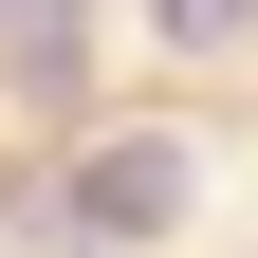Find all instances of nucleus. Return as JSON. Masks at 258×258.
I'll list each match as a JSON object with an SVG mask.
<instances>
[{
	"label": "nucleus",
	"mask_w": 258,
	"mask_h": 258,
	"mask_svg": "<svg viewBox=\"0 0 258 258\" xmlns=\"http://www.w3.org/2000/svg\"><path fill=\"white\" fill-rule=\"evenodd\" d=\"M184 203H203V166H184L166 129H129V148H92V166H74V221H92V240H166Z\"/></svg>",
	"instance_id": "obj_1"
},
{
	"label": "nucleus",
	"mask_w": 258,
	"mask_h": 258,
	"mask_svg": "<svg viewBox=\"0 0 258 258\" xmlns=\"http://www.w3.org/2000/svg\"><path fill=\"white\" fill-rule=\"evenodd\" d=\"M240 19H258V0H166V37H240Z\"/></svg>",
	"instance_id": "obj_2"
}]
</instances>
